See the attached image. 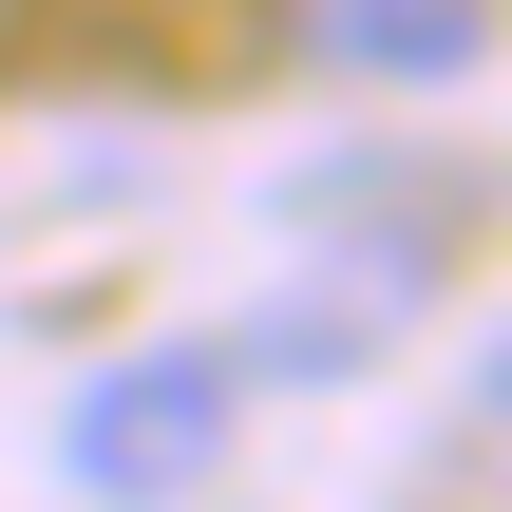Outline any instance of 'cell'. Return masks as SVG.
<instances>
[{
    "label": "cell",
    "mask_w": 512,
    "mask_h": 512,
    "mask_svg": "<svg viewBox=\"0 0 512 512\" xmlns=\"http://www.w3.org/2000/svg\"><path fill=\"white\" fill-rule=\"evenodd\" d=\"M228 418H247V361H209V342H133V361L76 399L57 456H76V494H133V512H152V494H190V475L228 456Z\"/></svg>",
    "instance_id": "6da1fadb"
},
{
    "label": "cell",
    "mask_w": 512,
    "mask_h": 512,
    "mask_svg": "<svg viewBox=\"0 0 512 512\" xmlns=\"http://www.w3.org/2000/svg\"><path fill=\"white\" fill-rule=\"evenodd\" d=\"M304 38H323L342 76H418V95H437V76H475V38H494V19H475V0H323Z\"/></svg>",
    "instance_id": "7a4b0ae2"
}]
</instances>
